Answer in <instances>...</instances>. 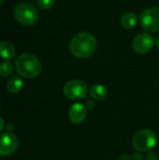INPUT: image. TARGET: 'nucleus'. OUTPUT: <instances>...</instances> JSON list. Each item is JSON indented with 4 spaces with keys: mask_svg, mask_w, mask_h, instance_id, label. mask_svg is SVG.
<instances>
[{
    "mask_svg": "<svg viewBox=\"0 0 159 160\" xmlns=\"http://www.w3.org/2000/svg\"><path fill=\"white\" fill-rule=\"evenodd\" d=\"M97 42L96 38L88 33L82 32L75 35L69 42L70 53L77 58H89L97 50Z\"/></svg>",
    "mask_w": 159,
    "mask_h": 160,
    "instance_id": "obj_1",
    "label": "nucleus"
},
{
    "mask_svg": "<svg viewBox=\"0 0 159 160\" xmlns=\"http://www.w3.org/2000/svg\"><path fill=\"white\" fill-rule=\"evenodd\" d=\"M15 68L20 76L33 79L41 72V63L39 59L31 52H24L19 55L15 61Z\"/></svg>",
    "mask_w": 159,
    "mask_h": 160,
    "instance_id": "obj_2",
    "label": "nucleus"
},
{
    "mask_svg": "<svg viewBox=\"0 0 159 160\" xmlns=\"http://www.w3.org/2000/svg\"><path fill=\"white\" fill-rule=\"evenodd\" d=\"M14 17L21 24L25 26L34 25L38 20L37 9L29 3H21L14 8Z\"/></svg>",
    "mask_w": 159,
    "mask_h": 160,
    "instance_id": "obj_3",
    "label": "nucleus"
},
{
    "mask_svg": "<svg viewBox=\"0 0 159 160\" xmlns=\"http://www.w3.org/2000/svg\"><path fill=\"white\" fill-rule=\"evenodd\" d=\"M157 142L156 133L151 129H142L138 131L132 140L133 147L139 152L151 151Z\"/></svg>",
    "mask_w": 159,
    "mask_h": 160,
    "instance_id": "obj_4",
    "label": "nucleus"
},
{
    "mask_svg": "<svg viewBox=\"0 0 159 160\" xmlns=\"http://www.w3.org/2000/svg\"><path fill=\"white\" fill-rule=\"evenodd\" d=\"M63 92L68 99L78 100L86 97L88 93V86L83 81L71 80L66 82Z\"/></svg>",
    "mask_w": 159,
    "mask_h": 160,
    "instance_id": "obj_5",
    "label": "nucleus"
},
{
    "mask_svg": "<svg viewBox=\"0 0 159 160\" xmlns=\"http://www.w3.org/2000/svg\"><path fill=\"white\" fill-rule=\"evenodd\" d=\"M142 27L147 32L159 31V8L151 7L145 9L140 18Z\"/></svg>",
    "mask_w": 159,
    "mask_h": 160,
    "instance_id": "obj_6",
    "label": "nucleus"
},
{
    "mask_svg": "<svg viewBox=\"0 0 159 160\" xmlns=\"http://www.w3.org/2000/svg\"><path fill=\"white\" fill-rule=\"evenodd\" d=\"M155 44L156 41L151 34L141 33L133 38L132 48L137 53L144 54L149 52L153 49Z\"/></svg>",
    "mask_w": 159,
    "mask_h": 160,
    "instance_id": "obj_7",
    "label": "nucleus"
},
{
    "mask_svg": "<svg viewBox=\"0 0 159 160\" xmlns=\"http://www.w3.org/2000/svg\"><path fill=\"white\" fill-rule=\"evenodd\" d=\"M18 148V139L11 132L0 134V156L8 157L13 155Z\"/></svg>",
    "mask_w": 159,
    "mask_h": 160,
    "instance_id": "obj_8",
    "label": "nucleus"
},
{
    "mask_svg": "<svg viewBox=\"0 0 159 160\" xmlns=\"http://www.w3.org/2000/svg\"><path fill=\"white\" fill-rule=\"evenodd\" d=\"M87 114V108L82 103L73 104L68 111V119L74 125L82 123Z\"/></svg>",
    "mask_w": 159,
    "mask_h": 160,
    "instance_id": "obj_9",
    "label": "nucleus"
},
{
    "mask_svg": "<svg viewBox=\"0 0 159 160\" xmlns=\"http://www.w3.org/2000/svg\"><path fill=\"white\" fill-rule=\"evenodd\" d=\"M15 55V48L9 41L4 40L0 42V57L5 60H10Z\"/></svg>",
    "mask_w": 159,
    "mask_h": 160,
    "instance_id": "obj_10",
    "label": "nucleus"
},
{
    "mask_svg": "<svg viewBox=\"0 0 159 160\" xmlns=\"http://www.w3.org/2000/svg\"><path fill=\"white\" fill-rule=\"evenodd\" d=\"M90 95L95 100H104L108 97V89L103 84H94L91 87Z\"/></svg>",
    "mask_w": 159,
    "mask_h": 160,
    "instance_id": "obj_11",
    "label": "nucleus"
},
{
    "mask_svg": "<svg viewBox=\"0 0 159 160\" xmlns=\"http://www.w3.org/2000/svg\"><path fill=\"white\" fill-rule=\"evenodd\" d=\"M23 86V82L19 76H12L7 82V89L11 94L19 93Z\"/></svg>",
    "mask_w": 159,
    "mask_h": 160,
    "instance_id": "obj_12",
    "label": "nucleus"
},
{
    "mask_svg": "<svg viewBox=\"0 0 159 160\" xmlns=\"http://www.w3.org/2000/svg\"><path fill=\"white\" fill-rule=\"evenodd\" d=\"M121 24L126 29L133 28L138 22V17L134 12H126L121 17Z\"/></svg>",
    "mask_w": 159,
    "mask_h": 160,
    "instance_id": "obj_13",
    "label": "nucleus"
},
{
    "mask_svg": "<svg viewBox=\"0 0 159 160\" xmlns=\"http://www.w3.org/2000/svg\"><path fill=\"white\" fill-rule=\"evenodd\" d=\"M13 67L8 61H4L0 64V75L2 77H8L12 74Z\"/></svg>",
    "mask_w": 159,
    "mask_h": 160,
    "instance_id": "obj_14",
    "label": "nucleus"
},
{
    "mask_svg": "<svg viewBox=\"0 0 159 160\" xmlns=\"http://www.w3.org/2000/svg\"><path fill=\"white\" fill-rule=\"evenodd\" d=\"M56 0H37V5L41 9H49L55 5Z\"/></svg>",
    "mask_w": 159,
    "mask_h": 160,
    "instance_id": "obj_15",
    "label": "nucleus"
},
{
    "mask_svg": "<svg viewBox=\"0 0 159 160\" xmlns=\"http://www.w3.org/2000/svg\"><path fill=\"white\" fill-rule=\"evenodd\" d=\"M146 160H159V158L157 156L156 153L154 152H147V155H146Z\"/></svg>",
    "mask_w": 159,
    "mask_h": 160,
    "instance_id": "obj_16",
    "label": "nucleus"
},
{
    "mask_svg": "<svg viewBox=\"0 0 159 160\" xmlns=\"http://www.w3.org/2000/svg\"><path fill=\"white\" fill-rule=\"evenodd\" d=\"M85 106H86L87 109H94V108L96 107V103H95L94 100H88V101L86 102Z\"/></svg>",
    "mask_w": 159,
    "mask_h": 160,
    "instance_id": "obj_17",
    "label": "nucleus"
},
{
    "mask_svg": "<svg viewBox=\"0 0 159 160\" xmlns=\"http://www.w3.org/2000/svg\"><path fill=\"white\" fill-rule=\"evenodd\" d=\"M131 160H142V155H141V154L136 153V154H134V155L132 156Z\"/></svg>",
    "mask_w": 159,
    "mask_h": 160,
    "instance_id": "obj_18",
    "label": "nucleus"
},
{
    "mask_svg": "<svg viewBox=\"0 0 159 160\" xmlns=\"http://www.w3.org/2000/svg\"><path fill=\"white\" fill-rule=\"evenodd\" d=\"M120 160H131V158L127 154H124L122 157H120Z\"/></svg>",
    "mask_w": 159,
    "mask_h": 160,
    "instance_id": "obj_19",
    "label": "nucleus"
},
{
    "mask_svg": "<svg viewBox=\"0 0 159 160\" xmlns=\"http://www.w3.org/2000/svg\"><path fill=\"white\" fill-rule=\"evenodd\" d=\"M4 128H5V122H4V120L0 117V131H2V130L4 129Z\"/></svg>",
    "mask_w": 159,
    "mask_h": 160,
    "instance_id": "obj_20",
    "label": "nucleus"
},
{
    "mask_svg": "<svg viewBox=\"0 0 159 160\" xmlns=\"http://www.w3.org/2000/svg\"><path fill=\"white\" fill-rule=\"evenodd\" d=\"M156 45H157V47L159 49V37L157 38V40H156Z\"/></svg>",
    "mask_w": 159,
    "mask_h": 160,
    "instance_id": "obj_21",
    "label": "nucleus"
},
{
    "mask_svg": "<svg viewBox=\"0 0 159 160\" xmlns=\"http://www.w3.org/2000/svg\"><path fill=\"white\" fill-rule=\"evenodd\" d=\"M3 3H4V0H0V7L3 5Z\"/></svg>",
    "mask_w": 159,
    "mask_h": 160,
    "instance_id": "obj_22",
    "label": "nucleus"
}]
</instances>
